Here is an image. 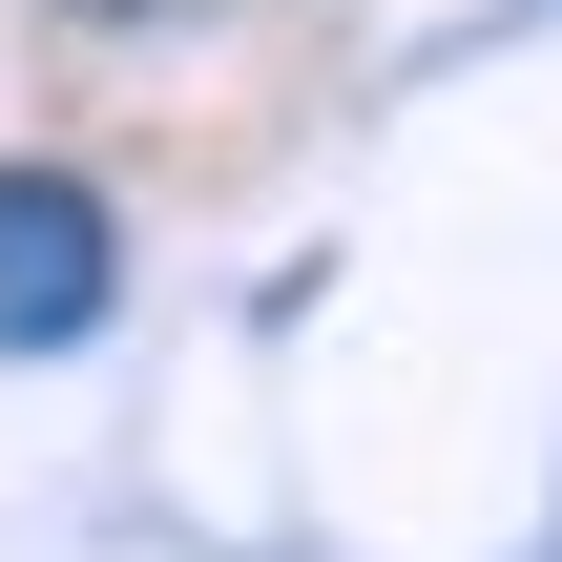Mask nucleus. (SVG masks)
<instances>
[{"label":"nucleus","mask_w":562,"mask_h":562,"mask_svg":"<svg viewBox=\"0 0 562 562\" xmlns=\"http://www.w3.org/2000/svg\"><path fill=\"white\" fill-rule=\"evenodd\" d=\"M104 292H125V229H104V188H63V167H0V355H63V334H104Z\"/></svg>","instance_id":"1"},{"label":"nucleus","mask_w":562,"mask_h":562,"mask_svg":"<svg viewBox=\"0 0 562 562\" xmlns=\"http://www.w3.org/2000/svg\"><path fill=\"white\" fill-rule=\"evenodd\" d=\"M83 21H188V0H83Z\"/></svg>","instance_id":"2"}]
</instances>
